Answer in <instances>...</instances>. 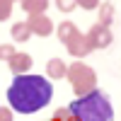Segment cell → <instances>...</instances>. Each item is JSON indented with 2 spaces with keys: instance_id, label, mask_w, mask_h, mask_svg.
<instances>
[{
  "instance_id": "6",
  "label": "cell",
  "mask_w": 121,
  "mask_h": 121,
  "mask_svg": "<svg viewBox=\"0 0 121 121\" xmlns=\"http://www.w3.org/2000/svg\"><path fill=\"white\" fill-rule=\"evenodd\" d=\"M27 24L32 29V34H36V36H48L53 32V22L48 15H29Z\"/></svg>"
},
{
  "instance_id": "2",
  "label": "cell",
  "mask_w": 121,
  "mask_h": 121,
  "mask_svg": "<svg viewBox=\"0 0 121 121\" xmlns=\"http://www.w3.org/2000/svg\"><path fill=\"white\" fill-rule=\"evenodd\" d=\"M68 112L75 121H114L112 102L102 90H92V92L78 97L68 107Z\"/></svg>"
},
{
  "instance_id": "3",
  "label": "cell",
  "mask_w": 121,
  "mask_h": 121,
  "mask_svg": "<svg viewBox=\"0 0 121 121\" xmlns=\"http://www.w3.org/2000/svg\"><path fill=\"white\" fill-rule=\"evenodd\" d=\"M65 78L70 80V87H73V92L78 97H82L87 92H92V90H97V73L87 63H82V60H75L73 65H68Z\"/></svg>"
},
{
  "instance_id": "13",
  "label": "cell",
  "mask_w": 121,
  "mask_h": 121,
  "mask_svg": "<svg viewBox=\"0 0 121 121\" xmlns=\"http://www.w3.org/2000/svg\"><path fill=\"white\" fill-rule=\"evenodd\" d=\"M12 0H0V22H5V19H10V15H12Z\"/></svg>"
},
{
  "instance_id": "17",
  "label": "cell",
  "mask_w": 121,
  "mask_h": 121,
  "mask_svg": "<svg viewBox=\"0 0 121 121\" xmlns=\"http://www.w3.org/2000/svg\"><path fill=\"white\" fill-rule=\"evenodd\" d=\"M0 121H15V114L10 107H0Z\"/></svg>"
},
{
  "instance_id": "8",
  "label": "cell",
  "mask_w": 121,
  "mask_h": 121,
  "mask_svg": "<svg viewBox=\"0 0 121 121\" xmlns=\"http://www.w3.org/2000/svg\"><path fill=\"white\" fill-rule=\"evenodd\" d=\"M65 73H68V65L63 63V58H51L46 63V75L51 80H63Z\"/></svg>"
},
{
  "instance_id": "7",
  "label": "cell",
  "mask_w": 121,
  "mask_h": 121,
  "mask_svg": "<svg viewBox=\"0 0 121 121\" xmlns=\"http://www.w3.org/2000/svg\"><path fill=\"white\" fill-rule=\"evenodd\" d=\"M7 65H10V70H12L15 75H24V73H29V68L34 65V60H32V56H29V53H22V51H15L12 56H10Z\"/></svg>"
},
{
  "instance_id": "1",
  "label": "cell",
  "mask_w": 121,
  "mask_h": 121,
  "mask_svg": "<svg viewBox=\"0 0 121 121\" xmlns=\"http://www.w3.org/2000/svg\"><path fill=\"white\" fill-rule=\"evenodd\" d=\"M53 97V87L44 75H15L12 85L7 87V102L12 112L19 114H34L44 109Z\"/></svg>"
},
{
  "instance_id": "10",
  "label": "cell",
  "mask_w": 121,
  "mask_h": 121,
  "mask_svg": "<svg viewBox=\"0 0 121 121\" xmlns=\"http://www.w3.org/2000/svg\"><path fill=\"white\" fill-rule=\"evenodd\" d=\"M97 15H99V24L112 27V22H114V5L112 3H99L97 5Z\"/></svg>"
},
{
  "instance_id": "14",
  "label": "cell",
  "mask_w": 121,
  "mask_h": 121,
  "mask_svg": "<svg viewBox=\"0 0 121 121\" xmlns=\"http://www.w3.org/2000/svg\"><path fill=\"white\" fill-rule=\"evenodd\" d=\"M56 7L60 10V12H73V10L78 7L75 0H56Z\"/></svg>"
},
{
  "instance_id": "4",
  "label": "cell",
  "mask_w": 121,
  "mask_h": 121,
  "mask_svg": "<svg viewBox=\"0 0 121 121\" xmlns=\"http://www.w3.org/2000/svg\"><path fill=\"white\" fill-rule=\"evenodd\" d=\"M85 36H87L90 46H92V51H95V48H107L109 44L114 41V34H112V29H109V27H104V24H99V22L90 27V32H87Z\"/></svg>"
},
{
  "instance_id": "12",
  "label": "cell",
  "mask_w": 121,
  "mask_h": 121,
  "mask_svg": "<svg viewBox=\"0 0 121 121\" xmlns=\"http://www.w3.org/2000/svg\"><path fill=\"white\" fill-rule=\"evenodd\" d=\"M78 32H80V29H78L73 22H68V19H65V22H60L58 29H56V34H58V39H60V44H65L68 39H70V36H75Z\"/></svg>"
},
{
  "instance_id": "11",
  "label": "cell",
  "mask_w": 121,
  "mask_h": 121,
  "mask_svg": "<svg viewBox=\"0 0 121 121\" xmlns=\"http://www.w3.org/2000/svg\"><path fill=\"white\" fill-rule=\"evenodd\" d=\"M48 7V0H22V10L27 15H44Z\"/></svg>"
},
{
  "instance_id": "16",
  "label": "cell",
  "mask_w": 121,
  "mask_h": 121,
  "mask_svg": "<svg viewBox=\"0 0 121 121\" xmlns=\"http://www.w3.org/2000/svg\"><path fill=\"white\" fill-rule=\"evenodd\" d=\"M78 7H82V10H97L99 5V0H75Z\"/></svg>"
},
{
  "instance_id": "9",
  "label": "cell",
  "mask_w": 121,
  "mask_h": 121,
  "mask_svg": "<svg viewBox=\"0 0 121 121\" xmlns=\"http://www.w3.org/2000/svg\"><path fill=\"white\" fill-rule=\"evenodd\" d=\"M10 34H12V39L17 44H24V41H29V36H32V29H29L27 22H15L12 29H10Z\"/></svg>"
},
{
  "instance_id": "5",
  "label": "cell",
  "mask_w": 121,
  "mask_h": 121,
  "mask_svg": "<svg viewBox=\"0 0 121 121\" xmlns=\"http://www.w3.org/2000/svg\"><path fill=\"white\" fill-rule=\"evenodd\" d=\"M63 46L68 48V53H70V56H75V58H85L87 53H92V46H90L87 36H85L82 32H78L75 36H70Z\"/></svg>"
},
{
  "instance_id": "15",
  "label": "cell",
  "mask_w": 121,
  "mask_h": 121,
  "mask_svg": "<svg viewBox=\"0 0 121 121\" xmlns=\"http://www.w3.org/2000/svg\"><path fill=\"white\" fill-rule=\"evenodd\" d=\"M15 53L12 44H0V60H10V56Z\"/></svg>"
},
{
  "instance_id": "18",
  "label": "cell",
  "mask_w": 121,
  "mask_h": 121,
  "mask_svg": "<svg viewBox=\"0 0 121 121\" xmlns=\"http://www.w3.org/2000/svg\"><path fill=\"white\" fill-rule=\"evenodd\" d=\"M12 3H15V0H12ZM19 3H22V0H19Z\"/></svg>"
}]
</instances>
